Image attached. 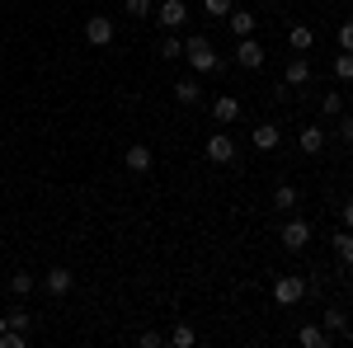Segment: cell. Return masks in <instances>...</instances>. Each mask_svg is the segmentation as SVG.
Instances as JSON below:
<instances>
[{
  "label": "cell",
  "instance_id": "12",
  "mask_svg": "<svg viewBox=\"0 0 353 348\" xmlns=\"http://www.w3.org/2000/svg\"><path fill=\"white\" fill-rule=\"evenodd\" d=\"M297 146H301V156H321L325 151V127H301Z\"/></svg>",
  "mask_w": 353,
  "mask_h": 348
},
{
  "label": "cell",
  "instance_id": "21",
  "mask_svg": "<svg viewBox=\"0 0 353 348\" xmlns=\"http://www.w3.org/2000/svg\"><path fill=\"white\" fill-rule=\"evenodd\" d=\"M156 52H161L165 61H179V57H184V38H179V33H165L161 43H156Z\"/></svg>",
  "mask_w": 353,
  "mask_h": 348
},
{
  "label": "cell",
  "instance_id": "9",
  "mask_svg": "<svg viewBox=\"0 0 353 348\" xmlns=\"http://www.w3.org/2000/svg\"><path fill=\"white\" fill-rule=\"evenodd\" d=\"M43 287H48V292L52 296H66L71 292V287H76V273H71V268H48V273H43Z\"/></svg>",
  "mask_w": 353,
  "mask_h": 348
},
{
  "label": "cell",
  "instance_id": "4",
  "mask_svg": "<svg viewBox=\"0 0 353 348\" xmlns=\"http://www.w3.org/2000/svg\"><path fill=\"white\" fill-rule=\"evenodd\" d=\"M113 33H118V28H113L109 14H90V19H85V43H90V48H113Z\"/></svg>",
  "mask_w": 353,
  "mask_h": 348
},
{
  "label": "cell",
  "instance_id": "16",
  "mask_svg": "<svg viewBox=\"0 0 353 348\" xmlns=\"http://www.w3.org/2000/svg\"><path fill=\"white\" fill-rule=\"evenodd\" d=\"M321 325H325V334H330V339H339V334L349 329V316H344L339 306H325V316H321Z\"/></svg>",
  "mask_w": 353,
  "mask_h": 348
},
{
  "label": "cell",
  "instance_id": "34",
  "mask_svg": "<svg viewBox=\"0 0 353 348\" xmlns=\"http://www.w3.org/2000/svg\"><path fill=\"white\" fill-rule=\"evenodd\" d=\"M5 329H10V316H5V311H0V334H5Z\"/></svg>",
  "mask_w": 353,
  "mask_h": 348
},
{
  "label": "cell",
  "instance_id": "28",
  "mask_svg": "<svg viewBox=\"0 0 353 348\" xmlns=\"http://www.w3.org/2000/svg\"><path fill=\"white\" fill-rule=\"evenodd\" d=\"M24 344H28L24 329H5V334H0V348H24Z\"/></svg>",
  "mask_w": 353,
  "mask_h": 348
},
{
  "label": "cell",
  "instance_id": "3",
  "mask_svg": "<svg viewBox=\"0 0 353 348\" xmlns=\"http://www.w3.org/2000/svg\"><path fill=\"white\" fill-rule=\"evenodd\" d=\"M156 19H161L165 33H179V28L189 24V5H184V0H161V5H156Z\"/></svg>",
  "mask_w": 353,
  "mask_h": 348
},
{
  "label": "cell",
  "instance_id": "5",
  "mask_svg": "<svg viewBox=\"0 0 353 348\" xmlns=\"http://www.w3.org/2000/svg\"><path fill=\"white\" fill-rule=\"evenodd\" d=\"M208 161H212V165H236V161H241V151H236L231 132H212V136H208Z\"/></svg>",
  "mask_w": 353,
  "mask_h": 348
},
{
  "label": "cell",
  "instance_id": "20",
  "mask_svg": "<svg viewBox=\"0 0 353 348\" xmlns=\"http://www.w3.org/2000/svg\"><path fill=\"white\" fill-rule=\"evenodd\" d=\"M334 254H339V264L353 268V231L344 226V231H334Z\"/></svg>",
  "mask_w": 353,
  "mask_h": 348
},
{
  "label": "cell",
  "instance_id": "24",
  "mask_svg": "<svg viewBox=\"0 0 353 348\" xmlns=\"http://www.w3.org/2000/svg\"><path fill=\"white\" fill-rule=\"evenodd\" d=\"M170 344H174V348H193V344H198L193 325H174V329H170Z\"/></svg>",
  "mask_w": 353,
  "mask_h": 348
},
{
  "label": "cell",
  "instance_id": "23",
  "mask_svg": "<svg viewBox=\"0 0 353 348\" xmlns=\"http://www.w3.org/2000/svg\"><path fill=\"white\" fill-rule=\"evenodd\" d=\"M334 81L339 85L353 81V52H334Z\"/></svg>",
  "mask_w": 353,
  "mask_h": 348
},
{
  "label": "cell",
  "instance_id": "29",
  "mask_svg": "<svg viewBox=\"0 0 353 348\" xmlns=\"http://www.w3.org/2000/svg\"><path fill=\"white\" fill-rule=\"evenodd\" d=\"M128 14H132V19H151L156 10H151V0H128Z\"/></svg>",
  "mask_w": 353,
  "mask_h": 348
},
{
  "label": "cell",
  "instance_id": "14",
  "mask_svg": "<svg viewBox=\"0 0 353 348\" xmlns=\"http://www.w3.org/2000/svg\"><path fill=\"white\" fill-rule=\"evenodd\" d=\"M174 99H179V104H198V99H203V85H198V76H184V81H174Z\"/></svg>",
  "mask_w": 353,
  "mask_h": 348
},
{
  "label": "cell",
  "instance_id": "35",
  "mask_svg": "<svg viewBox=\"0 0 353 348\" xmlns=\"http://www.w3.org/2000/svg\"><path fill=\"white\" fill-rule=\"evenodd\" d=\"M311 5H325V0H311Z\"/></svg>",
  "mask_w": 353,
  "mask_h": 348
},
{
  "label": "cell",
  "instance_id": "2",
  "mask_svg": "<svg viewBox=\"0 0 353 348\" xmlns=\"http://www.w3.org/2000/svg\"><path fill=\"white\" fill-rule=\"evenodd\" d=\"M236 61H241L245 71H264V61H269V52H264V43L250 33V38H236Z\"/></svg>",
  "mask_w": 353,
  "mask_h": 348
},
{
  "label": "cell",
  "instance_id": "31",
  "mask_svg": "<svg viewBox=\"0 0 353 348\" xmlns=\"http://www.w3.org/2000/svg\"><path fill=\"white\" fill-rule=\"evenodd\" d=\"M137 344H141V348H161L165 339L156 334V329H141V334H137Z\"/></svg>",
  "mask_w": 353,
  "mask_h": 348
},
{
  "label": "cell",
  "instance_id": "22",
  "mask_svg": "<svg viewBox=\"0 0 353 348\" xmlns=\"http://www.w3.org/2000/svg\"><path fill=\"white\" fill-rule=\"evenodd\" d=\"M33 287H38V278H33V273H24V268H19V273H10V292H14V296H28Z\"/></svg>",
  "mask_w": 353,
  "mask_h": 348
},
{
  "label": "cell",
  "instance_id": "13",
  "mask_svg": "<svg viewBox=\"0 0 353 348\" xmlns=\"http://www.w3.org/2000/svg\"><path fill=\"white\" fill-rule=\"evenodd\" d=\"M250 141H254V151H278V141H283V132H278L273 123H259V127L250 132Z\"/></svg>",
  "mask_w": 353,
  "mask_h": 348
},
{
  "label": "cell",
  "instance_id": "1",
  "mask_svg": "<svg viewBox=\"0 0 353 348\" xmlns=\"http://www.w3.org/2000/svg\"><path fill=\"white\" fill-rule=\"evenodd\" d=\"M184 57H189L193 76H212V71H221V57L212 52V43H208L203 33H193L189 43H184Z\"/></svg>",
  "mask_w": 353,
  "mask_h": 348
},
{
  "label": "cell",
  "instance_id": "15",
  "mask_svg": "<svg viewBox=\"0 0 353 348\" xmlns=\"http://www.w3.org/2000/svg\"><path fill=\"white\" fill-rule=\"evenodd\" d=\"M297 344H301V348H325V344H330L325 325H301V329H297Z\"/></svg>",
  "mask_w": 353,
  "mask_h": 348
},
{
  "label": "cell",
  "instance_id": "8",
  "mask_svg": "<svg viewBox=\"0 0 353 348\" xmlns=\"http://www.w3.org/2000/svg\"><path fill=\"white\" fill-rule=\"evenodd\" d=\"M306 245H311V226H306V221H297V216H292V221H288V226H283V249H292V254H301V249H306Z\"/></svg>",
  "mask_w": 353,
  "mask_h": 348
},
{
  "label": "cell",
  "instance_id": "10",
  "mask_svg": "<svg viewBox=\"0 0 353 348\" xmlns=\"http://www.w3.org/2000/svg\"><path fill=\"white\" fill-rule=\"evenodd\" d=\"M283 85H288V90H297V85H311V61H306V52H297L292 61H288V71H283Z\"/></svg>",
  "mask_w": 353,
  "mask_h": 348
},
{
  "label": "cell",
  "instance_id": "36",
  "mask_svg": "<svg viewBox=\"0 0 353 348\" xmlns=\"http://www.w3.org/2000/svg\"><path fill=\"white\" fill-rule=\"evenodd\" d=\"M0 249H5V236H0Z\"/></svg>",
  "mask_w": 353,
  "mask_h": 348
},
{
  "label": "cell",
  "instance_id": "25",
  "mask_svg": "<svg viewBox=\"0 0 353 348\" xmlns=\"http://www.w3.org/2000/svg\"><path fill=\"white\" fill-rule=\"evenodd\" d=\"M321 113H325V118H339V113H344V90H330L325 99H321Z\"/></svg>",
  "mask_w": 353,
  "mask_h": 348
},
{
  "label": "cell",
  "instance_id": "33",
  "mask_svg": "<svg viewBox=\"0 0 353 348\" xmlns=\"http://www.w3.org/2000/svg\"><path fill=\"white\" fill-rule=\"evenodd\" d=\"M339 221L353 231V198H344V203H339Z\"/></svg>",
  "mask_w": 353,
  "mask_h": 348
},
{
  "label": "cell",
  "instance_id": "19",
  "mask_svg": "<svg viewBox=\"0 0 353 348\" xmlns=\"http://www.w3.org/2000/svg\"><path fill=\"white\" fill-rule=\"evenodd\" d=\"M226 24H231L236 38H250V33H254V14H250V10H231V14H226Z\"/></svg>",
  "mask_w": 353,
  "mask_h": 348
},
{
  "label": "cell",
  "instance_id": "17",
  "mask_svg": "<svg viewBox=\"0 0 353 348\" xmlns=\"http://www.w3.org/2000/svg\"><path fill=\"white\" fill-rule=\"evenodd\" d=\"M297 203H301L297 184H278V188H273V207H278V212H292Z\"/></svg>",
  "mask_w": 353,
  "mask_h": 348
},
{
  "label": "cell",
  "instance_id": "32",
  "mask_svg": "<svg viewBox=\"0 0 353 348\" xmlns=\"http://www.w3.org/2000/svg\"><path fill=\"white\" fill-rule=\"evenodd\" d=\"M339 136L353 146V113H339Z\"/></svg>",
  "mask_w": 353,
  "mask_h": 348
},
{
  "label": "cell",
  "instance_id": "7",
  "mask_svg": "<svg viewBox=\"0 0 353 348\" xmlns=\"http://www.w3.org/2000/svg\"><path fill=\"white\" fill-rule=\"evenodd\" d=\"M301 296H306V283H301V278H278V283H273V301H278V306H297Z\"/></svg>",
  "mask_w": 353,
  "mask_h": 348
},
{
  "label": "cell",
  "instance_id": "26",
  "mask_svg": "<svg viewBox=\"0 0 353 348\" xmlns=\"http://www.w3.org/2000/svg\"><path fill=\"white\" fill-rule=\"evenodd\" d=\"M5 316H10V329H33V311H24V306H10V311H5Z\"/></svg>",
  "mask_w": 353,
  "mask_h": 348
},
{
  "label": "cell",
  "instance_id": "30",
  "mask_svg": "<svg viewBox=\"0 0 353 348\" xmlns=\"http://www.w3.org/2000/svg\"><path fill=\"white\" fill-rule=\"evenodd\" d=\"M339 52H353V19L339 24Z\"/></svg>",
  "mask_w": 353,
  "mask_h": 348
},
{
  "label": "cell",
  "instance_id": "18",
  "mask_svg": "<svg viewBox=\"0 0 353 348\" xmlns=\"http://www.w3.org/2000/svg\"><path fill=\"white\" fill-rule=\"evenodd\" d=\"M288 43H292V52H311V48H316V33L306 24H292L288 28Z\"/></svg>",
  "mask_w": 353,
  "mask_h": 348
},
{
  "label": "cell",
  "instance_id": "6",
  "mask_svg": "<svg viewBox=\"0 0 353 348\" xmlns=\"http://www.w3.org/2000/svg\"><path fill=\"white\" fill-rule=\"evenodd\" d=\"M123 165H128L132 174H151V165H156V156H151V146H146V141H132V146L123 151Z\"/></svg>",
  "mask_w": 353,
  "mask_h": 348
},
{
  "label": "cell",
  "instance_id": "27",
  "mask_svg": "<svg viewBox=\"0 0 353 348\" xmlns=\"http://www.w3.org/2000/svg\"><path fill=\"white\" fill-rule=\"evenodd\" d=\"M203 10H208L212 19H226V14L236 10V0H203Z\"/></svg>",
  "mask_w": 353,
  "mask_h": 348
},
{
  "label": "cell",
  "instance_id": "11",
  "mask_svg": "<svg viewBox=\"0 0 353 348\" xmlns=\"http://www.w3.org/2000/svg\"><path fill=\"white\" fill-rule=\"evenodd\" d=\"M212 118H217L221 127H231V123H241V99H236V94H221L217 104H212Z\"/></svg>",
  "mask_w": 353,
  "mask_h": 348
}]
</instances>
